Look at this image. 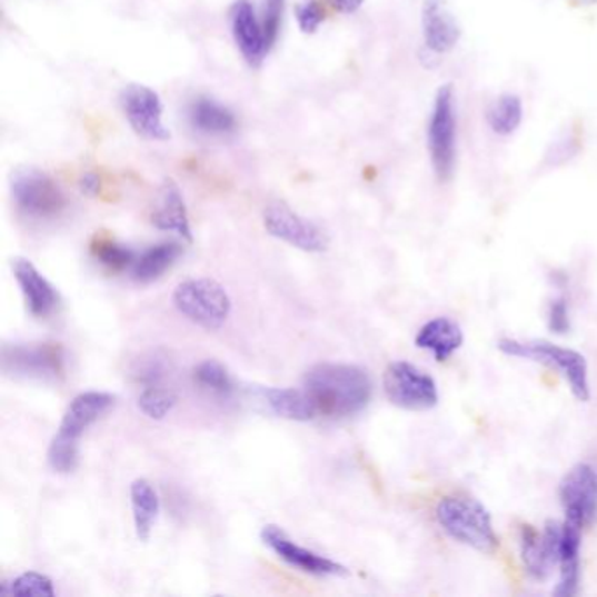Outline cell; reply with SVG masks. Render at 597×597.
<instances>
[{
	"mask_svg": "<svg viewBox=\"0 0 597 597\" xmlns=\"http://www.w3.org/2000/svg\"><path fill=\"white\" fill-rule=\"evenodd\" d=\"M2 370L17 379L58 380L66 356L58 344H13L2 349Z\"/></svg>",
	"mask_w": 597,
	"mask_h": 597,
	"instance_id": "cell-8",
	"label": "cell"
},
{
	"mask_svg": "<svg viewBox=\"0 0 597 597\" xmlns=\"http://www.w3.org/2000/svg\"><path fill=\"white\" fill-rule=\"evenodd\" d=\"M195 382L206 391L215 395L227 396L233 391V380L227 368L216 359H206L193 371Z\"/></svg>",
	"mask_w": 597,
	"mask_h": 597,
	"instance_id": "cell-28",
	"label": "cell"
},
{
	"mask_svg": "<svg viewBox=\"0 0 597 597\" xmlns=\"http://www.w3.org/2000/svg\"><path fill=\"white\" fill-rule=\"evenodd\" d=\"M265 400L276 416L295 422H309L319 414L306 389L270 388L265 391Z\"/></svg>",
	"mask_w": 597,
	"mask_h": 597,
	"instance_id": "cell-23",
	"label": "cell"
},
{
	"mask_svg": "<svg viewBox=\"0 0 597 597\" xmlns=\"http://www.w3.org/2000/svg\"><path fill=\"white\" fill-rule=\"evenodd\" d=\"M188 120L203 136H228L237 128L236 115L207 97H200L191 103Z\"/></svg>",
	"mask_w": 597,
	"mask_h": 597,
	"instance_id": "cell-22",
	"label": "cell"
},
{
	"mask_svg": "<svg viewBox=\"0 0 597 597\" xmlns=\"http://www.w3.org/2000/svg\"><path fill=\"white\" fill-rule=\"evenodd\" d=\"M298 27L304 33L318 32L322 21H325V11L318 0H304L295 9Z\"/></svg>",
	"mask_w": 597,
	"mask_h": 597,
	"instance_id": "cell-32",
	"label": "cell"
},
{
	"mask_svg": "<svg viewBox=\"0 0 597 597\" xmlns=\"http://www.w3.org/2000/svg\"><path fill=\"white\" fill-rule=\"evenodd\" d=\"M115 395H111V392H79L74 400L70 401L69 407L66 408L62 422L58 426L54 437L79 445L87 429L96 425L97 420L108 412L109 408L115 405Z\"/></svg>",
	"mask_w": 597,
	"mask_h": 597,
	"instance_id": "cell-14",
	"label": "cell"
},
{
	"mask_svg": "<svg viewBox=\"0 0 597 597\" xmlns=\"http://www.w3.org/2000/svg\"><path fill=\"white\" fill-rule=\"evenodd\" d=\"M438 526L456 544L492 554L499 545L492 515L482 501L465 495L444 496L435 508Z\"/></svg>",
	"mask_w": 597,
	"mask_h": 597,
	"instance_id": "cell-2",
	"label": "cell"
},
{
	"mask_svg": "<svg viewBox=\"0 0 597 597\" xmlns=\"http://www.w3.org/2000/svg\"><path fill=\"white\" fill-rule=\"evenodd\" d=\"M465 344V331L458 321L447 316L429 319L416 335L417 349L431 352L435 361H449Z\"/></svg>",
	"mask_w": 597,
	"mask_h": 597,
	"instance_id": "cell-18",
	"label": "cell"
},
{
	"mask_svg": "<svg viewBox=\"0 0 597 597\" xmlns=\"http://www.w3.org/2000/svg\"><path fill=\"white\" fill-rule=\"evenodd\" d=\"M330 4L334 6L340 13L352 14L361 9L365 4V0H330Z\"/></svg>",
	"mask_w": 597,
	"mask_h": 597,
	"instance_id": "cell-35",
	"label": "cell"
},
{
	"mask_svg": "<svg viewBox=\"0 0 597 597\" xmlns=\"http://www.w3.org/2000/svg\"><path fill=\"white\" fill-rule=\"evenodd\" d=\"M140 412L153 420L166 419L178 405V395L170 389L157 386H146L145 391L140 392L139 401Z\"/></svg>",
	"mask_w": 597,
	"mask_h": 597,
	"instance_id": "cell-27",
	"label": "cell"
},
{
	"mask_svg": "<svg viewBox=\"0 0 597 597\" xmlns=\"http://www.w3.org/2000/svg\"><path fill=\"white\" fill-rule=\"evenodd\" d=\"M384 392L407 412H428L440 401L437 380L410 361H392L384 371Z\"/></svg>",
	"mask_w": 597,
	"mask_h": 597,
	"instance_id": "cell-5",
	"label": "cell"
},
{
	"mask_svg": "<svg viewBox=\"0 0 597 597\" xmlns=\"http://www.w3.org/2000/svg\"><path fill=\"white\" fill-rule=\"evenodd\" d=\"M499 352L508 358L524 361L540 362L553 368L568 384L569 391L581 404L590 400L589 362L578 350L548 340H519V338H501L498 340Z\"/></svg>",
	"mask_w": 597,
	"mask_h": 597,
	"instance_id": "cell-3",
	"label": "cell"
},
{
	"mask_svg": "<svg viewBox=\"0 0 597 597\" xmlns=\"http://www.w3.org/2000/svg\"><path fill=\"white\" fill-rule=\"evenodd\" d=\"M151 222H153L158 230L178 233L186 242L193 240L185 198H182L179 186L172 179H167L161 185L158 206L153 215H151Z\"/></svg>",
	"mask_w": 597,
	"mask_h": 597,
	"instance_id": "cell-20",
	"label": "cell"
},
{
	"mask_svg": "<svg viewBox=\"0 0 597 597\" xmlns=\"http://www.w3.org/2000/svg\"><path fill=\"white\" fill-rule=\"evenodd\" d=\"M560 540L563 523L557 520H547L541 531L533 526L520 528V560L533 580H548L559 566Z\"/></svg>",
	"mask_w": 597,
	"mask_h": 597,
	"instance_id": "cell-11",
	"label": "cell"
},
{
	"mask_svg": "<svg viewBox=\"0 0 597 597\" xmlns=\"http://www.w3.org/2000/svg\"><path fill=\"white\" fill-rule=\"evenodd\" d=\"M548 328L553 334L565 335L569 331V309L565 297L550 301L547 314Z\"/></svg>",
	"mask_w": 597,
	"mask_h": 597,
	"instance_id": "cell-33",
	"label": "cell"
},
{
	"mask_svg": "<svg viewBox=\"0 0 597 597\" xmlns=\"http://www.w3.org/2000/svg\"><path fill=\"white\" fill-rule=\"evenodd\" d=\"M13 273L26 298L27 310L33 318H50L58 307V292L50 280L46 279L32 261L26 258L13 260Z\"/></svg>",
	"mask_w": 597,
	"mask_h": 597,
	"instance_id": "cell-16",
	"label": "cell"
},
{
	"mask_svg": "<svg viewBox=\"0 0 597 597\" xmlns=\"http://www.w3.org/2000/svg\"><path fill=\"white\" fill-rule=\"evenodd\" d=\"M46 458H48V465L54 474H72V471L78 470L79 466V445L53 437Z\"/></svg>",
	"mask_w": 597,
	"mask_h": 597,
	"instance_id": "cell-30",
	"label": "cell"
},
{
	"mask_svg": "<svg viewBox=\"0 0 597 597\" xmlns=\"http://www.w3.org/2000/svg\"><path fill=\"white\" fill-rule=\"evenodd\" d=\"M121 108L137 136L149 140L170 139L163 125V106L157 91L145 84H128L121 91Z\"/></svg>",
	"mask_w": 597,
	"mask_h": 597,
	"instance_id": "cell-13",
	"label": "cell"
},
{
	"mask_svg": "<svg viewBox=\"0 0 597 597\" xmlns=\"http://www.w3.org/2000/svg\"><path fill=\"white\" fill-rule=\"evenodd\" d=\"M79 190L87 197H97L100 191V178L96 172H87L79 179Z\"/></svg>",
	"mask_w": 597,
	"mask_h": 597,
	"instance_id": "cell-34",
	"label": "cell"
},
{
	"mask_svg": "<svg viewBox=\"0 0 597 597\" xmlns=\"http://www.w3.org/2000/svg\"><path fill=\"white\" fill-rule=\"evenodd\" d=\"M575 2H577V4H580V6L597 4V0H575Z\"/></svg>",
	"mask_w": 597,
	"mask_h": 597,
	"instance_id": "cell-36",
	"label": "cell"
},
{
	"mask_svg": "<svg viewBox=\"0 0 597 597\" xmlns=\"http://www.w3.org/2000/svg\"><path fill=\"white\" fill-rule=\"evenodd\" d=\"M422 36L432 53H447L461 39V27L450 13L445 0H425L422 6Z\"/></svg>",
	"mask_w": 597,
	"mask_h": 597,
	"instance_id": "cell-17",
	"label": "cell"
},
{
	"mask_svg": "<svg viewBox=\"0 0 597 597\" xmlns=\"http://www.w3.org/2000/svg\"><path fill=\"white\" fill-rule=\"evenodd\" d=\"M559 501L566 523L585 529L596 519L597 471L587 462H578L559 484Z\"/></svg>",
	"mask_w": 597,
	"mask_h": 597,
	"instance_id": "cell-10",
	"label": "cell"
},
{
	"mask_svg": "<svg viewBox=\"0 0 597 597\" xmlns=\"http://www.w3.org/2000/svg\"><path fill=\"white\" fill-rule=\"evenodd\" d=\"M231 36L236 39L246 62L251 67H260L267 57L268 44L265 39L261 21L256 17L255 8L249 0H236L230 8Z\"/></svg>",
	"mask_w": 597,
	"mask_h": 597,
	"instance_id": "cell-15",
	"label": "cell"
},
{
	"mask_svg": "<svg viewBox=\"0 0 597 597\" xmlns=\"http://www.w3.org/2000/svg\"><path fill=\"white\" fill-rule=\"evenodd\" d=\"M0 593L6 594V596L53 597L54 587L53 580L42 575V573L27 571L21 573V575H18L11 581H4Z\"/></svg>",
	"mask_w": 597,
	"mask_h": 597,
	"instance_id": "cell-26",
	"label": "cell"
},
{
	"mask_svg": "<svg viewBox=\"0 0 597 597\" xmlns=\"http://www.w3.org/2000/svg\"><path fill=\"white\" fill-rule=\"evenodd\" d=\"M456 106L452 84L438 88L428 125V149L438 181L452 179L456 169Z\"/></svg>",
	"mask_w": 597,
	"mask_h": 597,
	"instance_id": "cell-7",
	"label": "cell"
},
{
	"mask_svg": "<svg viewBox=\"0 0 597 597\" xmlns=\"http://www.w3.org/2000/svg\"><path fill=\"white\" fill-rule=\"evenodd\" d=\"M172 304L188 321L203 330L216 331L228 321L231 300L227 289L215 279H188L173 289Z\"/></svg>",
	"mask_w": 597,
	"mask_h": 597,
	"instance_id": "cell-4",
	"label": "cell"
},
{
	"mask_svg": "<svg viewBox=\"0 0 597 597\" xmlns=\"http://www.w3.org/2000/svg\"><path fill=\"white\" fill-rule=\"evenodd\" d=\"M181 252L182 249L178 242H163L149 248L137 258L136 265H133V279L140 285H151L172 268Z\"/></svg>",
	"mask_w": 597,
	"mask_h": 597,
	"instance_id": "cell-24",
	"label": "cell"
},
{
	"mask_svg": "<svg viewBox=\"0 0 597 597\" xmlns=\"http://www.w3.org/2000/svg\"><path fill=\"white\" fill-rule=\"evenodd\" d=\"M11 195L21 215L36 221L58 218L67 207L62 188L50 173L36 167L18 169L11 179Z\"/></svg>",
	"mask_w": 597,
	"mask_h": 597,
	"instance_id": "cell-6",
	"label": "cell"
},
{
	"mask_svg": "<svg viewBox=\"0 0 597 597\" xmlns=\"http://www.w3.org/2000/svg\"><path fill=\"white\" fill-rule=\"evenodd\" d=\"M282 14H285V0H265L263 27L265 39H267L268 50L272 48L273 42L279 36L280 23H282Z\"/></svg>",
	"mask_w": 597,
	"mask_h": 597,
	"instance_id": "cell-31",
	"label": "cell"
},
{
	"mask_svg": "<svg viewBox=\"0 0 597 597\" xmlns=\"http://www.w3.org/2000/svg\"><path fill=\"white\" fill-rule=\"evenodd\" d=\"M581 531L569 523H563V540H560L559 580L554 596L573 597L580 590L581 581Z\"/></svg>",
	"mask_w": 597,
	"mask_h": 597,
	"instance_id": "cell-19",
	"label": "cell"
},
{
	"mask_svg": "<svg viewBox=\"0 0 597 597\" xmlns=\"http://www.w3.org/2000/svg\"><path fill=\"white\" fill-rule=\"evenodd\" d=\"M263 227L268 236L304 252H325L330 248V237L319 225L301 218L285 202H273L265 209Z\"/></svg>",
	"mask_w": 597,
	"mask_h": 597,
	"instance_id": "cell-9",
	"label": "cell"
},
{
	"mask_svg": "<svg viewBox=\"0 0 597 597\" xmlns=\"http://www.w3.org/2000/svg\"><path fill=\"white\" fill-rule=\"evenodd\" d=\"M93 255L111 272H123L128 267H133L137 261L136 252L132 249L109 239L99 240L93 246Z\"/></svg>",
	"mask_w": 597,
	"mask_h": 597,
	"instance_id": "cell-29",
	"label": "cell"
},
{
	"mask_svg": "<svg viewBox=\"0 0 597 597\" xmlns=\"http://www.w3.org/2000/svg\"><path fill=\"white\" fill-rule=\"evenodd\" d=\"M261 541L267 545L280 560L298 571L312 577H346L349 569L330 557L321 556L309 548L301 547L286 535L276 524H268L261 529Z\"/></svg>",
	"mask_w": 597,
	"mask_h": 597,
	"instance_id": "cell-12",
	"label": "cell"
},
{
	"mask_svg": "<svg viewBox=\"0 0 597 597\" xmlns=\"http://www.w3.org/2000/svg\"><path fill=\"white\" fill-rule=\"evenodd\" d=\"M133 528L140 541H148L160 515V496L153 484L146 478H137L130 486Z\"/></svg>",
	"mask_w": 597,
	"mask_h": 597,
	"instance_id": "cell-21",
	"label": "cell"
},
{
	"mask_svg": "<svg viewBox=\"0 0 597 597\" xmlns=\"http://www.w3.org/2000/svg\"><path fill=\"white\" fill-rule=\"evenodd\" d=\"M523 100L511 93H505L495 100L487 111V123L498 136H511L523 123Z\"/></svg>",
	"mask_w": 597,
	"mask_h": 597,
	"instance_id": "cell-25",
	"label": "cell"
},
{
	"mask_svg": "<svg viewBox=\"0 0 597 597\" xmlns=\"http://www.w3.org/2000/svg\"><path fill=\"white\" fill-rule=\"evenodd\" d=\"M304 389L318 412L331 419L356 416L371 401L374 382L365 368L346 362H319L306 374Z\"/></svg>",
	"mask_w": 597,
	"mask_h": 597,
	"instance_id": "cell-1",
	"label": "cell"
}]
</instances>
